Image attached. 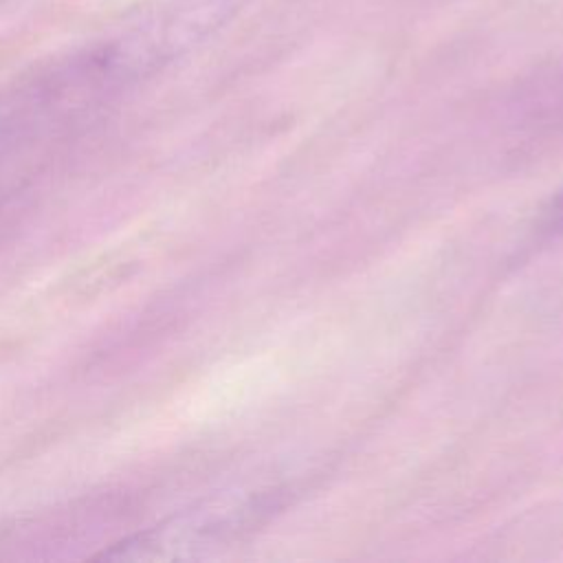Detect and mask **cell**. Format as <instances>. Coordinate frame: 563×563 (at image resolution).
Wrapping results in <instances>:
<instances>
[{"label": "cell", "mask_w": 563, "mask_h": 563, "mask_svg": "<svg viewBox=\"0 0 563 563\" xmlns=\"http://www.w3.org/2000/svg\"><path fill=\"white\" fill-rule=\"evenodd\" d=\"M554 211H556V222H559V224H563V198L556 202Z\"/></svg>", "instance_id": "obj_1"}]
</instances>
